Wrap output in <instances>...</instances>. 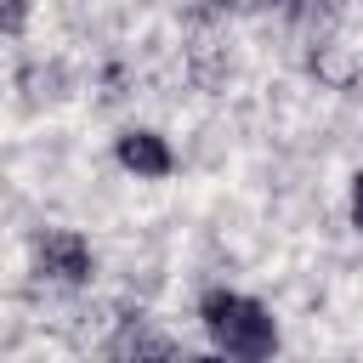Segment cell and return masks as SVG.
<instances>
[{
	"label": "cell",
	"instance_id": "7a4b0ae2",
	"mask_svg": "<svg viewBox=\"0 0 363 363\" xmlns=\"http://www.w3.org/2000/svg\"><path fill=\"white\" fill-rule=\"evenodd\" d=\"M34 267H40V278H57V284H79V278L91 272V244H85L79 233L57 227V233H45V238L34 244Z\"/></svg>",
	"mask_w": 363,
	"mask_h": 363
},
{
	"label": "cell",
	"instance_id": "8992f818",
	"mask_svg": "<svg viewBox=\"0 0 363 363\" xmlns=\"http://www.w3.org/2000/svg\"><path fill=\"white\" fill-rule=\"evenodd\" d=\"M352 227L363 233V170L352 176Z\"/></svg>",
	"mask_w": 363,
	"mask_h": 363
},
{
	"label": "cell",
	"instance_id": "3957f363",
	"mask_svg": "<svg viewBox=\"0 0 363 363\" xmlns=\"http://www.w3.org/2000/svg\"><path fill=\"white\" fill-rule=\"evenodd\" d=\"M119 164L130 170V176H170V147H164V136H153V130H125L119 136Z\"/></svg>",
	"mask_w": 363,
	"mask_h": 363
},
{
	"label": "cell",
	"instance_id": "5b68a950",
	"mask_svg": "<svg viewBox=\"0 0 363 363\" xmlns=\"http://www.w3.org/2000/svg\"><path fill=\"white\" fill-rule=\"evenodd\" d=\"M23 11H28L23 0H0V28H17V23H23Z\"/></svg>",
	"mask_w": 363,
	"mask_h": 363
},
{
	"label": "cell",
	"instance_id": "277c9868",
	"mask_svg": "<svg viewBox=\"0 0 363 363\" xmlns=\"http://www.w3.org/2000/svg\"><path fill=\"white\" fill-rule=\"evenodd\" d=\"M113 363H170V340L136 318V323L119 329V340H113Z\"/></svg>",
	"mask_w": 363,
	"mask_h": 363
},
{
	"label": "cell",
	"instance_id": "6da1fadb",
	"mask_svg": "<svg viewBox=\"0 0 363 363\" xmlns=\"http://www.w3.org/2000/svg\"><path fill=\"white\" fill-rule=\"evenodd\" d=\"M204 329L216 340V352L227 363H267L278 346V323L261 301L233 295V289H210L204 295Z\"/></svg>",
	"mask_w": 363,
	"mask_h": 363
},
{
	"label": "cell",
	"instance_id": "52a82bcc",
	"mask_svg": "<svg viewBox=\"0 0 363 363\" xmlns=\"http://www.w3.org/2000/svg\"><path fill=\"white\" fill-rule=\"evenodd\" d=\"M187 363H227V357H221V352H210V357H187Z\"/></svg>",
	"mask_w": 363,
	"mask_h": 363
}]
</instances>
